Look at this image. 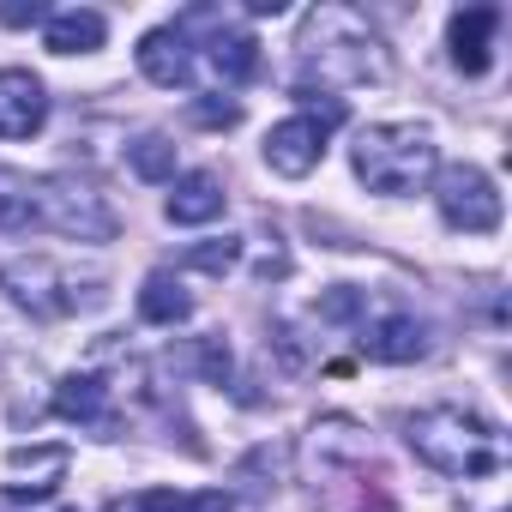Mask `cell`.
Instances as JSON below:
<instances>
[{"label": "cell", "instance_id": "5bb4252c", "mask_svg": "<svg viewBox=\"0 0 512 512\" xmlns=\"http://www.w3.org/2000/svg\"><path fill=\"white\" fill-rule=\"evenodd\" d=\"M55 416H61V422L103 428V422H109V386H103V374H67V380L55 386Z\"/></svg>", "mask_w": 512, "mask_h": 512}, {"label": "cell", "instance_id": "30bf717a", "mask_svg": "<svg viewBox=\"0 0 512 512\" xmlns=\"http://www.w3.org/2000/svg\"><path fill=\"white\" fill-rule=\"evenodd\" d=\"M205 25H211V43H205V73H211V79H223V85H241L253 67H260V43H253L247 31H229L217 13H211Z\"/></svg>", "mask_w": 512, "mask_h": 512}, {"label": "cell", "instance_id": "ffe728a7", "mask_svg": "<svg viewBox=\"0 0 512 512\" xmlns=\"http://www.w3.org/2000/svg\"><path fill=\"white\" fill-rule=\"evenodd\" d=\"M0 25H13V31H25V25H49V7H43V0H31V7H25V0H13V7H0Z\"/></svg>", "mask_w": 512, "mask_h": 512}, {"label": "cell", "instance_id": "cb8c5ba5", "mask_svg": "<svg viewBox=\"0 0 512 512\" xmlns=\"http://www.w3.org/2000/svg\"><path fill=\"white\" fill-rule=\"evenodd\" d=\"M187 512H235V500L223 488H205V494H187Z\"/></svg>", "mask_w": 512, "mask_h": 512}, {"label": "cell", "instance_id": "8992f818", "mask_svg": "<svg viewBox=\"0 0 512 512\" xmlns=\"http://www.w3.org/2000/svg\"><path fill=\"white\" fill-rule=\"evenodd\" d=\"M338 121H344V103H326L320 115L308 109V115L278 121V127L266 133V163H272L278 175H290V181L314 175V169H320V157H326V133H332Z\"/></svg>", "mask_w": 512, "mask_h": 512}, {"label": "cell", "instance_id": "7402d4cb", "mask_svg": "<svg viewBox=\"0 0 512 512\" xmlns=\"http://www.w3.org/2000/svg\"><path fill=\"white\" fill-rule=\"evenodd\" d=\"M199 368H205L211 380H229V344H223V338H205V344H199Z\"/></svg>", "mask_w": 512, "mask_h": 512}, {"label": "cell", "instance_id": "5b68a950", "mask_svg": "<svg viewBox=\"0 0 512 512\" xmlns=\"http://www.w3.org/2000/svg\"><path fill=\"white\" fill-rule=\"evenodd\" d=\"M434 205L464 235H494L500 229V193L476 163H446L440 181H434Z\"/></svg>", "mask_w": 512, "mask_h": 512}, {"label": "cell", "instance_id": "8fae6325", "mask_svg": "<svg viewBox=\"0 0 512 512\" xmlns=\"http://www.w3.org/2000/svg\"><path fill=\"white\" fill-rule=\"evenodd\" d=\"M362 350H368L374 362H422V356H428V326H422L416 314H386V320L368 326Z\"/></svg>", "mask_w": 512, "mask_h": 512}, {"label": "cell", "instance_id": "7c38bea8", "mask_svg": "<svg viewBox=\"0 0 512 512\" xmlns=\"http://www.w3.org/2000/svg\"><path fill=\"white\" fill-rule=\"evenodd\" d=\"M103 37H109V25H103V13H91V7L49 13V25H43V43H49L55 55H91V49H103Z\"/></svg>", "mask_w": 512, "mask_h": 512}, {"label": "cell", "instance_id": "9c48e42d", "mask_svg": "<svg viewBox=\"0 0 512 512\" xmlns=\"http://www.w3.org/2000/svg\"><path fill=\"white\" fill-rule=\"evenodd\" d=\"M139 73H145L151 85H163V91L193 85V43H187L175 25L145 31V37H139Z\"/></svg>", "mask_w": 512, "mask_h": 512}, {"label": "cell", "instance_id": "6da1fadb", "mask_svg": "<svg viewBox=\"0 0 512 512\" xmlns=\"http://www.w3.org/2000/svg\"><path fill=\"white\" fill-rule=\"evenodd\" d=\"M404 440L410 452L440 470V476H458V482H482L506 464V440L494 422H482L476 410H458V404H434V410H416L404 422Z\"/></svg>", "mask_w": 512, "mask_h": 512}, {"label": "cell", "instance_id": "2e32d148", "mask_svg": "<svg viewBox=\"0 0 512 512\" xmlns=\"http://www.w3.org/2000/svg\"><path fill=\"white\" fill-rule=\"evenodd\" d=\"M127 163H133L139 181H175V145L163 133H139L127 145Z\"/></svg>", "mask_w": 512, "mask_h": 512}, {"label": "cell", "instance_id": "603a6c76", "mask_svg": "<svg viewBox=\"0 0 512 512\" xmlns=\"http://www.w3.org/2000/svg\"><path fill=\"white\" fill-rule=\"evenodd\" d=\"M193 121H205V127H235L241 109H235V103H193Z\"/></svg>", "mask_w": 512, "mask_h": 512}, {"label": "cell", "instance_id": "4fadbf2b", "mask_svg": "<svg viewBox=\"0 0 512 512\" xmlns=\"http://www.w3.org/2000/svg\"><path fill=\"white\" fill-rule=\"evenodd\" d=\"M223 181L211 175V169H193V175H181L175 181V193H169V223H211V217H223Z\"/></svg>", "mask_w": 512, "mask_h": 512}, {"label": "cell", "instance_id": "7a4b0ae2", "mask_svg": "<svg viewBox=\"0 0 512 512\" xmlns=\"http://www.w3.org/2000/svg\"><path fill=\"white\" fill-rule=\"evenodd\" d=\"M434 163L440 151L416 121H380V127H362L356 139V175L368 181V193H416L434 175Z\"/></svg>", "mask_w": 512, "mask_h": 512}, {"label": "cell", "instance_id": "277c9868", "mask_svg": "<svg viewBox=\"0 0 512 512\" xmlns=\"http://www.w3.org/2000/svg\"><path fill=\"white\" fill-rule=\"evenodd\" d=\"M31 199H37V229H55V235H73V241H109L115 235V211L97 187L85 181H31Z\"/></svg>", "mask_w": 512, "mask_h": 512}, {"label": "cell", "instance_id": "9a60e30c", "mask_svg": "<svg viewBox=\"0 0 512 512\" xmlns=\"http://www.w3.org/2000/svg\"><path fill=\"white\" fill-rule=\"evenodd\" d=\"M187 314H193V296L181 290L175 272H151V278L139 284V320H151V326H181Z\"/></svg>", "mask_w": 512, "mask_h": 512}, {"label": "cell", "instance_id": "52a82bcc", "mask_svg": "<svg viewBox=\"0 0 512 512\" xmlns=\"http://www.w3.org/2000/svg\"><path fill=\"white\" fill-rule=\"evenodd\" d=\"M49 121V91L31 67H0V139H31Z\"/></svg>", "mask_w": 512, "mask_h": 512}, {"label": "cell", "instance_id": "3957f363", "mask_svg": "<svg viewBox=\"0 0 512 512\" xmlns=\"http://www.w3.org/2000/svg\"><path fill=\"white\" fill-rule=\"evenodd\" d=\"M302 67L320 79H380V37L350 13V7H320L302 37Z\"/></svg>", "mask_w": 512, "mask_h": 512}, {"label": "cell", "instance_id": "ba28073f", "mask_svg": "<svg viewBox=\"0 0 512 512\" xmlns=\"http://www.w3.org/2000/svg\"><path fill=\"white\" fill-rule=\"evenodd\" d=\"M494 31H500V7H458L452 25H446V43H452V61L458 73H488L494 61Z\"/></svg>", "mask_w": 512, "mask_h": 512}, {"label": "cell", "instance_id": "d6986e66", "mask_svg": "<svg viewBox=\"0 0 512 512\" xmlns=\"http://www.w3.org/2000/svg\"><path fill=\"white\" fill-rule=\"evenodd\" d=\"M356 314H362V290L338 284V290H326V296H320V320H356Z\"/></svg>", "mask_w": 512, "mask_h": 512}, {"label": "cell", "instance_id": "44dd1931", "mask_svg": "<svg viewBox=\"0 0 512 512\" xmlns=\"http://www.w3.org/2000/svg\"><path fill=\"white\" fill-rule=\"evenodd\" d=\"M133 512H187V494H175V488H145V494L133 500Z\"/></svg>", "mask_w": 512, "mask_h": 512}, {"label": "cell", "instance_id": "e0dca14e", "mask_svg": "<svg viewBox=\"0 0 512 512\" xmlns=\"http://www.w3.org/2000/svg\"><path fill=\"white\" fill-rule=\"evenodd\" d=\"M25 229H37V199H31V181L0 175V235H25Z\"/></svg>", "mask_w": 512, "mask_h": 512}, {"label": "cell", "instance_id": "ac0fdd59", "mask_svg": "<svg viewBox=\"0 0 512 512\" xmlns=\"http://www.w3.org/2000/svg\"><path fill=\"white\" fill-rule=\"evenodd\" d=\"M235 260H241V241H235V235H223V241H205V247H187V253H181V266H187V272H211V278L235 272Z\"/></svg>", "mask_w": 512, "mask_h": 512}]
</instances>
